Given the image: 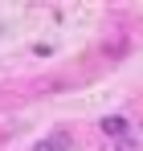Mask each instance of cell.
<instances>
[{
    "mask_svg": "<svg viewBox=\"0 0 143 151\" xmlns=\"http://www.w3.org/2000/svg\"><path fill=\"white\" fill-rule=\"evenodd\" d=\"M98 127H102V135H110V139H123L131 123H127L123 114H102V119H98Z\"/></svg>",
    "mask_w": 143,
    "mask_h": 151,
    "instance_id": "1",
    "label": "cell"
},
{
    "mask_svg": "<svg viewBox=\"0 0 143 151\" xmlns=\"http://www.w3.org/2000/svg\"><path fill=\"white\" fill-rule=\"evenodd\" d=\"M45 143H49V147H53V151H66V147H70V143H74V139H70V135H66V131H53V135H49Z\"/></svg>",
    "mask_w": 143,
    "mask_h": 151,
    "instance_id": "2",
    "label": "cell"
},
{
    "mask_svg": "<svg viewBox=\"0 0 143 151\" xmlns=\"http://www.w3.org/2000/svg\"><path fill=\"white\" fill-rule=\"evenodd\" d=\"M115 151H139V147H135V139L123 135V139H115Z\"/></svg>",
    "mask_w": 143,
    "mask_h": 151,
    "instance_id": "3",
    "label": "cell"
}]
</instances>
